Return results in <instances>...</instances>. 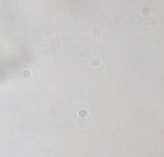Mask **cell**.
<instances>
[{
    "label": "cell",
    "mask_w": 164,
    "mask_h": 157,
    "mask_svg": "<svg viewBox=\"0 0 164 157\" xmlns=\"http://www.w3.org/2000/svg\"><path fill=\"white\" fill-rule=\"evenodd\" d=\"M77 119H79V121H85V119H88V108H79Z\"/></svg>",
    "instance_id": "obj_1"
}]
</instances>
